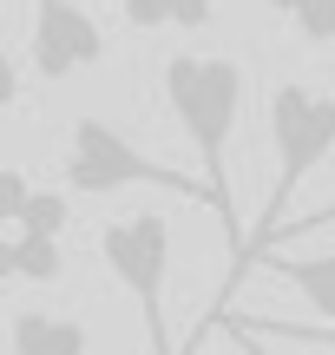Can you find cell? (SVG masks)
Instances as JSON below:
<instances>
[{"label":"cell","mask_w":335,"mask_h":355,"mask_svg":"<svg viewBox=\"0 0 335 355\" xmlns=\"http://www.w3.org/2000/svg\"><path fill=\"white\" fill-rule=\"evenodd\" d=\"M158 86H165V105L171 119H178V132L191 139L197 152V184H204L210 211H217L224 237H230V263L237 250H244V217H237V184H230V139H237V119H244V66L224 60V53H171L165 73H158Z\"/></svg>","instance_id":"obj_1"},{"label":"cell","mask_w":335,"mask_h":355,"mask_svg":"<svg viewBox=\"0 0 335 355\" xmlns=\"http://www.w3.org/2000/svg\"><path fill=\"white\" fill-rule=\"evenodd\" d=\"M99 257H105V270L118 277V290H132L152 355H178V343H171V322H165L171 217H165V211H125V217H112V224L99 230Z\"/></svg>","instance_id":"obj_2"},{"label":"cell","mask_w":335,"mask_h":355,"mask_svg":"<svg viewBox=\"0 0 335 355\" xmlns=\"http://www.w3.org/2000/svg\"><path fill=\"white\" fill-rule=\"evenodd\" d=\"M132 184H152V191H171V198L210 204L191 171L158 165V158H145L118 125L79 112L73 119V139H66V191H79V198H112V191H132Z\"/></svg>","instance_id":"obj_3"},{"label":"cell","mask_w":335,"mask_h":355,"mask_svg":"<svg viewBox=\"0 0 335 355\" xmlns=\"http://www.w3.org/2000/svg\"><path fill=\"white\" fill-rule=\"evenodd\" d=\"M26 40H33V73L46 86H60V79H73V73L105 60V26L79 0H33Z\"/></svg>","instance_id":"obj_4"},{"label":"cell","mask_w":335,"mask_h":355,"mask_svg":"<svg viewBox=\"0 0 335 355\" xmlns=\"http://www.w3.org/2000/svg\"><path fill=\"white\" fill-rule=\"evenodd\" d=\"M257 263H270L323 322H335V250H263Z\"/></svg>","instance_id":"obj_5"},{"label":"cell","mask_w":335,"mask_h":355,"mask_svg":"<svg viewBox=\"0 0 335 355\" xmlns=\"http://www.w3.org/2000/svg\"><path fill=\"white\" fill-rule=\"evenodd\" d=\"M7 349H13V355H86L92 336H86V322H73V316L20 309V316L7 322Z\"/></svg>","instance_id":"obj_6"},{"label":"cell","mask_w":335,"mask_h":355,"mask_svg":"<svg viewBox=\"0 0 335 355\" xmlns=\"http://www.w3.org/2000/svg\"><path fill=\"white\" fill-rule=\"evenodd\" d=\"M244 336L257 343H296V349H335V322H276V316H257V322H237Z\"/></svg>","instance_id":"obj_7"},{"label":"cell","mask_w":335,"mask_h":355,"mask_svg":"<svg viewBox=\"0 0 335 355\" xmlns=\"http://www.w3.org/2000/svg\"><path fill=\"white\" fill-rule=\"evenodd\" d=\"M270 7H276V20L296 26L309 46H329L335 40V0H270Z\"/></svg>","instance_id":"obj_8"},{"label":"cell","mask_w":335,"mask_h":355,"mask_svg":"<svg viewBox=\"0 0 335 355\" xmlns=\"http://www.w3.org/2000/svg\"><path fill=\"white\" fill-rule=\"evenodd\" d=\"M13 224H20V237H53V243H60L66 198H60V191H26V204L13 211Z\"/></svg>","instance_id":"obj_9"},{"label":"cell","mask_w":335,"mask_h":355,"mask_svg":"<svg viewBox=\"0 0 335 355\" xmlns=\"http://www.w3.org/2000/svg\"><path fill=\"white\" fill-rule=\"evenodd\" d=\"M13 277L53 283V277H60V243H53V237H13Z\"/></svg>","instance_id":"obj_10"},{"label":"cell","mask_w":335,"mask_h":355,"mask_svg":"<svg viewBox=\"0 0 335 355\" xmlns=\"http://www.w3.org/2000/svg\"><path fill=\"white\" fill-rule=\"evenodd\" d=\"M26 191H33V184H26L20 165H0V217H7V224H13V211L26 204Z\"/></svg>","instance_id":"obj_11"},{"label":"cell","mask_w":335,"mask_h":355,"mask_svg":"<svg viewBox=\"0 0 335 355\" xmlns=\"http://www.w3.org/2000/svg\"><path fill=\"white\" fill-rule=\"evenodd\" d=\"M125 20L138 26V33H152V26H171V0H125Z\"/></svg>","instance_id":"obj_12"},{"label":"cell","mask_w":335,"mask_h":355,"mask_svg":"<svg viewBox=\"0 0 335 355\" xmlns=\"http://www.w3.org/2000/svg\"><path fill=\"white\" fill-rule=\"evenodd\" d=\"M7 105H20V60L0 46V112H7Z\"/></svg>","instance_id":"obj_13"},{"label":"cell","mask_w":335,"mask_h":355,"mask_svg":"<svg viewBox=\"0 0 335 355\" xmlns=\"http://www.w3.org/2000/svg\"><path fill=\"white\" fill-rule=\"evenodd\" d=\"M210 13H217L210 0H171V20H178V26H204Z\"/></svg>","instance_id":"obj_14"},{"label":"cell","mask_w":335,"mask_h":355,"mask_svg":"<svg viewBox=\"0 0 335 355\" xmlns=\"http://www.w3.org/2000/svg\"><path fill=\"white\" fill-rule=\"evenodd\" d=\"M323 224H335V191H329L323 204H316L309 217H296V230H323Z\"/></svg>","instance_id":"obj_15"},{"label":"cell","mask_w":335,"mask_h":355,"mask_svg":"<svg viewBox=\"0 0 335 355\" xmlns=\"http://www.w3.org/2000/svg\"><path fill=\"white\" fill-rule=\"evenodd\" d=\"M230 343H237V349H244V355H276L270 343H257V336H244V329H237V322H230Z\"/></svg>","instance_id":"obj_16"},{"label":"cell","mask_w":335,"mask_h":355,"mask_svg":"<svg viewBox=\"0 0 335 355\" xmlns=\"http://www.w3.org/2000/svg\"><path fill=\"white\" fill-rule=\"evenodd\" d=\"M0 283H13V237H0Z\"/></svg>","instance_id":"obj_17"},{"label":"cell","mask_w":335,"mask_h":355,"mask_svg":"<svg viewBox=\"0 0 335 355\" xmlns=\"http://www.w3.org/2000/svg\"><path fill=\"white\" fill-rule=\"evenodd\" d=\"M0 237H7V217H0Z\"/></svg>","instance_id":"obj_18"},{"label":"cell","mask_w":335,"mask_h":355,"mask_svg":"<svg viewBox=\"0 0 335 355\" xmlns=\"http://www.w3.org/2000/svg\"><path fill=\"white\" fill-rule=\"evenodd\" d=\"M210 7H217V0H210Z\"/></svg>","instance_id":"obj_19"}]
</instances>
